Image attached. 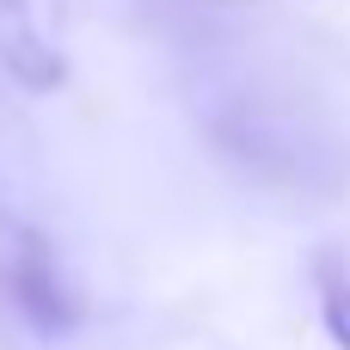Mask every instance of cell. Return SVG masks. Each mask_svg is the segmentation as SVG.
Returning <instances> with one entry per match:
<instances>
[{"label": "cell", "mask_w": 350, "mask_h": 350, "mask_svg": "<svg viewBox=\"0 0 350 350\" xmlns=\"http://www.w3.org/2000/svg\"><path fill=\"white\" fill-rule=\"evenodd\" d=\"M0 295H6L43 338H62V332H74V320H80V301H74V289H68V277H62L49 240H43L6 197H0Z\"/></svg>", "instance_id": "6da1fadb"}, {"label": "cell", "mask_w": 350, "mask_h": 350, "mask_svg": "<svg viewBox=\"0 0 350 350\" xmlns=\"http://www.w3.org/2000/svg\"><path fill=\"white\" fill-rule=\"evenodd\" d=\"M320 320H326L332 345L350 350V277H338L332 265L320 271Z\"/></svg>", "instance_id": "7a4b0ae2"}]
</instances>
